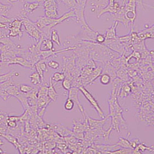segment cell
I'll use <instances>...</instances> for the list:
<instances>
[{"label":"cell","instance_id":"obj_20","mask_svg":"<svg viewBox=\"0 0 154 154\" xmlns=\"http://www.w3.org/2000/svg\"><path fill=\"white\" fill-rule=\"evenodd\" d=\"M51 41L54 43H55L58 46H61V42H60V36L58 34V31L56 29H52L51 31V34H50V38Z\"/></svg>","mask_w":154,"mask_h":154},{"label":"cell","instance_id":"obj_19","mask_svg":"<svg viewBox=\"0 0 154 154\" xmlns=\"http://www.w3.org/2000/svg\"><path fill=\"white\" fill-rule=\"evenodd\" d=\"M69 10H74L78 6L76 0H60Z\"/></svg>","mask_w":154,"mask_h":154},{"label":"cell","instance_id":"obj_4","mask_svg":"<svg viewBox=\"0 0 154 154\" xmlns=\"http://www.w3.org/2000/svg\"><path fill=\"white\" fill-rule=\"evenodd\" d=\"M40 4L37 2H24L21 7L19 19L23 17H28V15L31 14L38 8L40 7Z\"/></svg>","mask_w":154,"mask_h":154},{"label":"cell","instance_id":"obj_21","mask_svg":"<svg viewBox=\"0 0 154 154\" xmlns=\"http://www.w3.org/2000/svg\"><path fill=\"white\" fill-rule=\"evenodd\" d=\"M119 147L124 148H131V146L130 144V141L123 137H119V141L117 143Z\"/></svg>","mask_w":154,"mask_h":154},{"label":"cell","instance_id":"obj_13","mask_svg":"<svg viewBox=\"0 0 154 154\" xmlns=\"http://www.w3.org/2000/svg\"><path fill=\"white\" fill-rule=\"evenodd\" d=\"M48 95L51 101L56 102L57 97H58V94H57L56 90L52 83V80L51 79V78L49 80V85L48 87Z\"/></svg>","mask_w":154,"mask_h":154},{"label":"cell","instance_id":"obj_29","mask_svg":"<svg viewBox=\"0 0 154 154\" xmlns=\"http://www.w3.org/2000/svg\"><path fill=\"white\" fill-rule=\"evenodd\" d=\"M47 65H48V67H49L51 69H54V70L58 69L60 66V63L56 61H54V60L49 61V62L48 63Z\"/></svg>","mask_w":154,"mask_h":154},{"label":"cell","instance_id":"obj_27","mask_svg":"<svg viewBox=\"0 0 154 154\" xmlns=\"http://www.w3.org/2000/svg\"><path fill=\"white\" fill-rule=\"evenodd\" d=\"M104 73L109 75L111 78L113 79H115L116 76V73L114 70L112 66H111L110 65H108L107 66H106V68L104 70Z\"/></svg>","mask_w":154,"mask_h":154},{"label":"cell","instance_id":"obj_10","mask_svg":"<svg viewBox=\"0 0 154 154\" xmlns=\"http://www.w3.org/2000/svg\"><path fill=\"white\" fill-rule=\"evenodd\" d=\"M119 22L118 21H114L112 26L110 28L106 29L105 34L106 40L116 39L117 38L116 34V28L119 25Z\"/></svg>","mask_w":154,"mask_h":154},{"label":"cell","instance_id":"obj_6","mask_svg":"<svg viewBox=\"0 0 154 154\" xmlns=\"http://www.w3.org/2000/svg\"><path fill=\"white\" fill-rule=\"evenodd\" d=\"M54 19H51L44 16L38 17V20L35 21V24L39 30L47 26L49 27L50 29H52V28L54 27Z\"/></svg>","mask_w":154,"mask_h":154},{"label":"cell","instance_id":"obj_15","mask_svg":"<svg viewBox=\"0 0 154 154\" xmlns=\"http://www.w3.org/2000/svg\"><path fill=\"white\" fill-rule=\"evenodd\" d=\"M14 76H19V73L15 72L14 70H11L10 72L3 75H0V83H2L4 82H7L8 80L12 79V78Z\"/></svg>","mask_w":154,"mask_h":154},{"label":"cell","instance_id":"obj_25","mask_svg":"<svg viewBox=\"0 0 154 154\" xmlns=\"http://www.w3.org/2000/svg\"><path fill=\"white\" fill-rule=\"evenodd\" d=\"M19 88L20 91L22 93L28 94L34 89V87L27 84H21L19 87Z\"/></svg>","mask_w":154,"mask_h":154},{"label":"cell","instance_id":"obj_11","mask_svg":"<svg viewBox=\"0 0 154 154\" xmlns=\"http://www.w3.org/2000/svg\"><path fill=\"white\" fill-rule=\"evenodd\" d=\"M34 67L37 71V72L39 74L40 76L41 77L42 82H43V79H44V73L45 72H47V70H48L47 64L45 62V60H41L35 63Z\"/></svg>","mask_w":154,"mask_h":154},{"label":"cell","instance_id":"obj_37","mask_svg":"<svg viewBox=\"0 0 154 154\" xmlns=\"http://www.w3.org/2000/svg\"><path fill=\"white\" fill-rule=\"evenodd\" d=\"M10 2H12V3H13V2H17V1H20V0H8Z\"/></svg>","mask_w":154,"mask_h":154},{"label":"cell","instance_id":"obj_26","mask_svg":"<svg viewBox=\"0 0 154 154\" xmlns=\"http://www.w3.org/2000/svg\"><path fill=\"white\" fill-rule=\"evenodd\" d=\"M62 86L65 90H69L71 87H72V80L68 77H65L62 81Z\"/></svg>","mask_w":154,"mask_h":154},{"label":"cell","instance_id":"obj_9","mask_svg":"<svg viewBox=\"0 0 154 154\" xmlns=\"http://www.w3.org/2000/svg\"><path fill=\"white\" fill-rule=\"evenodd\" d=\"M137 35L141 41H144L148 38H154V25L146 29L138 32Z\"/></svg>","mask_w":154,"mask_h":154},{"label":"cell","instance_id":"obj_18","mask_svg":"<svg viewBox=\"0 0 154 154\" xmlns=\"http://www.w3.org/2000/svg\"><path fill=\"white\" fill-rule=\"evenodd\" d=\"M29 79H30V81H31V84H33L34 85H40L42 83L41 77L40 76L39 74L37 72L32 73L29 76Z\"/></svg>","mask_w":154,"mask_h":154},{"label":"cell","instance_id":"obj_28","mask_svg":"<svg viewBox=\"0 0 154 154\" xmlns=\"http://www.w3.org/2000/svg\"><path fill=\"white\" fill-rule=\"evenodd\" d=\"M7 119L0 121V134H5L7 133Z\"/></svg>","mask_w":154,"mask_h":154},{"label":"cell","instance_id":"obj_1","mask_svg":"<svg viewBox=\"0 0 154 154\" xmlns=\"http://www.w3.org/2000/svg\"><path fill=\"white\" fill-rule=\"evenodd\" d=\"M21 19L23 20V24L25 27L26 32L36 42H39L41 38V33L35 25V22L29 20L28 17H23Z\"/></svg>","mask_w":154,"mask_h":154},{"label":"cell","instance_id":"obj_32","mask_svg":"<svg viewBox=\"0 0 154 154\" xmlns=\"http://www.w3.org/2000/svg\"><path fill=\"white\" fill-rule=\"evenodd\" d=\"M0 98L2 99L4 101H7L8 99L10 98L7 91L3 90L1 87H0Z\"/></svg>","mask_w":154,"mask_h":154},{"label":"cell","instance_id":"obj_38","mask_svg":"<svg viewBox=\"0 0 154 154\" xmlns=\"http://www.w3.org/2000/svg\"><path fill=\"white\" fill-rule=\"evenodd\" d=\"M0 62H1V53H0Z\"/></svg>","mask_w":154,"mask_h":154},{"label":"cell","instance_id":"obj_30","mask_svg":"<svg viewBox=\"0 0 154 154\" xmlns=\"http://www.w3.org/2000/svg\"><path fill=\"white\" fill-rule=\"evenodd\" d=\"M106 41L105 36V35L101 34L100 33L98 32L97 34V35L95 36V43H98V44H102L103 43Z\"/></svg>","mask_w":154,"mask_h":154},{"label":"cell","instance_id":"obj_36","mask_svg":"<svg viewBox=\"0 0 154 154\" xmlns=\"http://www.w3.org/2000/svg\"><path fill=\"white\" fill-rule=\"evenodd\" d=\"M3 144H4L3 141H2L1 140H0V146H2ZM4 151H2V149L0 148V154H1V153H4Z\"/></svg>","mask_w":154,"mask_h":154},{"label":"cell","instance_id":"obj_12","mask_svg":"<svg viewBox=\"0 0 154 154\" xmlns=\"http://www.w3.org/2000/svg\"><path fill=\"white\" fill-rule=\"evenodd\" d=\"M8 29H9V33L7 36L8 37H17L19 36L20 39L23 35L24 31L22 30L21 28L13 27L8 25Z\"/></svg>","mask_w":154,"mask_h":154},{"label":"cell","instance_id":"obj_34","mask_svg":"<svg viewBox=\"0 0 154 154\" xmlns=\"http://www.w3.org/2000/svg\"><path fill=\"white\" fill-rule=\"evenodd\" d=\"M117 76L121 79H122L126 81V80H128L127 78V75H126V73L124 69H121V70H119L118 73H117Z\"/></svg>","mask_w":154,"mask_h":154},{"label":"cell","instance_id":"obj_2","mask_svg":"<svg viewBox=\"0 0 154 154\" xmlns=\"http://www.w3.org/2000/svg\"><path fill=\"white\" fill-rule=\"evenodd\" d=\"M79 90H80L82 92V93L84 95V97L86 98V99L88 101V102L90 103L91 106L94 109H95V110L98 113V116H99V117L103 119L104 118H105V115L103 112V110H102V109L100 108L97 100L92 96V95L91 94V93L89 91H87L83 86L79 87Z\"/></svg>","mask_w":154,"mask_h":154},{"label":"cell","instance_id":"obj_33","mask_svg":"<svg viewBox=\"0 0 154 154\" xmlns=\"http://www.w3.org/2000/svg\"><path fill=\"white\" fill-rule=\"evenodd\" d=\"M14 19L12 18H7L6 17H5L4 16H2L1 14H0V23L2 24H9L11 21H12Z\"/></svg>","mask_w":154,"mask_h":154},{"label":"cell","instance_id":"obj_22","mask_svg":"<svg viewBox=\"0 0 154 154\" xmlns=\"http://www.w3.org/2000/svg\"><path fill=\"white\" fill-rule=\"evenodd\" d=\"M65 78V75L63 73L57 72L52 75L51 79L52 80V81H54L56 82H62Z\"/></svg>","mask_w":154,"mask_h":154},{"label":"cell","instance_id":"obj_24","mask_svg":"<svg viewBox=\"0 0 154 154\" xmlns=\"http://www.w3.org/2000/svg\"><path fill=\"white\" fill-rule=\"evenodd\" d=\"M75 106V102L70 99L68 98L64 104V109L66 111H70L72 110Z\"/></svg>","mask_w":154,"mask_h":154},{"label":"cell","instance_id":"obj_16","mask_svg":"<svg viewBox=\"0 0 154 154\" xmlns=\"http://www.w3.org/2000/svg\"><path fill=\"white\" fill-rule=\"evenodd\" d=\"M0 136L3 137L4 138H5L10 143L12 144L16 148L19 149V146H20L19 143L17 142V139L15 138L14 136L7 133H5V134H0Z\"/></svg>","mask_w":154,"mask_h":154},{"label":"cell","instance_id":"obj_23","mask_svg":"<svg viewBox=\"0 0 154 154\" xmlns=\"http://www.w3.org/2000/svg\"><path fill=\"white\" fill-rule=\"evenodd\" d=\"M112 80V78L110 77V76L107 73H103L102 75H100V82L101 83V84L105 85H107L110 83Z\"/></svg>","mask_w":154,"mask_h":154},{"label":"cell","instance_id":"obj_35","mask_svg":"<svg viewBox=\"0 0 154 154\" xmlns=\"http://www.w3.org/2000/svg\"><path fill=\"white\" fill-rule=\"evenodd\" d=\"M87 1V0H76L78 5L80 7H81L82 8L84 9H85Z\"/></svg>","mask_w":154,"mask_h":154},{"label":"cell","instance_id":"obj_5","mask_svg":"<svg viewBox=\"0 0 154 154\" xmlns=\"http://www.w3.org/2000/svg\"><path fill=\"white\" fill-rule=\"evenodd\" d=\"M5 65H19L24 68L33 69L35 65L29 61L26 58L21 56H16L8 60Z\"/></svg>","mask_w":154,"mask_h":154},{"label":"cell","instance_id":"obj_7","mask_svg":"<svg viewBox=\"0 0 154 154\" xmlns=\"http://www.w3.org/2000/svg\"><path fill=\"white\" fill-rule=\"evenodd\" d=\"M68 91H69L68 98L71 99L74 102H75L77 104L79 109H80V112L83 115L84 118L86 119V117H85L86 115H85V113L84 112L83 107L80 104V102L79 99V96H78L79 88H77V87H71Z\"/></svg>","mask_w":154,"mask_h":154},{"label":"cell","instance_id":"obj_17","mask_svg":"<svg viewBox=\"0 0 154 154\" xmlns=\"http://www.w3.org/2000/svg\"><path fill=\"white\" fill-rule=\"evenodd\" d=\"M53 49V42L49 38H43L42 40L41 49L42 50H52Z\"/></svg>","mask_w":154,"mask_h":154},{"label":"cell","instance_id":"obj_3","mask_svg":"<svg viewBox=\"0 0 154 154\" xmlns=\"http://www.w3.org/2000/svg\"><path fill=\"white\" fill-rule=\"evenodd\" d=\"M45 16L51 19L59 17L58 11V2L56 0H45L43 3Z\"/></svg>","mask_w":154,"mask_h":154},{"label":"cell","instance_id":"obj_31","mask_svg":"<svg viewBox=\"0 0 154 154\" xmlns=\"http://www.w3.org/2000/svg\"><path fill=\"white\" fill-rule=\"evenodd\" d=\"M131 91V88L129 85H125L122 88L121 94L122 95V97H126L128 95H129Z\"/></svg>","mask_w":154,"mask_h":154},{"label":"cell","instance_id":"obj_8","mask_svg":"<svg viewBox=\"0 0 154 154\" xmlns=\"http://www.w3.org/2000/svg\"><path fill=\"white\" fill-rule=\"evenodd\" d=\"M121 7L119 4L115 1H109V5L104 9H103L98 15V18H99L102 15L105 13H109L110 14H116Z\"/></svg>","mask_w":154,"mask_h":154},{"label":"cell","instance_id":"obj_14","mask_svg":"<svg viewBox=\"0 0 154 154\" xmlns=\"http://www.w3.org/2000/svg\"><path fill=\"white\" fill-rule=\"evenodd\" d=\"M5 91H7V92L9 95L10 98L12 97H14V98H16L20 93L19 87L17 85L14 84V83L13 84L10 85L5 90Z\"/></svg>","mask_w":154,"mask_h":154}]
</instances>
